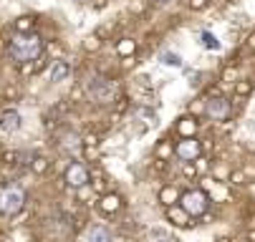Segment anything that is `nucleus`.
<instances>
[{
	"label": "nucleus",
	"mask_w": 255,
	"mask_h": 242,
	"mask_svg": "<svg viewBox=\"0 0 255 242\" xmlns=\"http://www.w3.org/2000/svg\"><path fill=\"white\" fill-rule=\"evenodd\" d=\"M43 43L41 38L35 36V33H23V36H15L13 43H10V56L15 61H33V58H38Z\"/></svg>",
	"instance_id": "nucleus-1"
},
{
	"label": "nucleus",
	"mask_w": 255,
	"mask_h": 242,
	"mask_svg": "<svg viewBox=\"0 0 255 242\" xmlns=\"http://www.w3.org/2000/svg\"><path fill=\"white\" fill-rule=\"evenodd\" d=\"M25 204L20 187H0V215H18Z\"/></svg>",
	"instance_id": "nucleus-2"
},
{
	"label": "nucleus",
	"mask_w": 255,
	"mask_h": 242,
	"mask_svg": "<svg viewBox=\"0 0 255 242\" xmlns=\"http://www.w3.org/2000/svg\"><path fill=\"white\" fill-rule=\"evenodd\" d=\"M182 210H185L187 215L197 217L207 210V194L205 192H187V194H182Z\"/></svg>",
	"instance_id": "nucleus-3"
},
{
	"label": "nucleus",
	"mask_w": 255,
	"mask_h": 242,
	"mask_svg": "<svg viewBox=\"0 0 255 242\" xmlns=\"http://www.w3.org/2000/svg\"><path fill=\"white\" fill-rule=\"evenodd\" d=\"M89 91H91V96H94L96 101L109 103V101L114 98V93H117V86L109 81V79H94V81L89 83Z\"/></svg>",
	"instance_id": "nucleus-4"
},
{
	"label": "nucleus",
	"mask_w": 255,
	"mask_h": 242,
	"mask_svg": "<svg viewBox=\"0 0 255 242\" xmlns=\"http://www.w3.org/2000/svg\"><path fill=\"white\" fill-rule=\"evenodd\" d=\"M20 126H23V116L15 109H5L0 114V131L3 134H15Z\"/></svg>",
	"instance_id": "nucleus-5"
},
{
	"label": "nucleus",
	"mask_w": 255,
	"mask_h": 242,
	"mask_svg": "<svg viewBox=\"0 0 255 242\" xmlns=\"http://www.w3.org/2000/svg\"><path fill=\"white\" fill-rule=\"evenodd\" d=\"M66 182H68V187H84V184L89 182L86 166H84V164H71V166L66 169Z\"/></svg>",
	"instance_id": "nucleus-6"
},
{
	"label": "nucleus",
	"mask_w": 255,
	"mask_h": 242,
	"mask_svg": "<svg viewBox=\"0 0 255 242\" xmlns=\"http://www.w3.org/2000/svg\"><path fill=\"white\" fill-rule=\"evenodd\" d=\"M197 154H200V142H195V139H185V142L177 144V157L179 159L192 161V159H197Z\"/></svg>",
	"instance_id": "nucleus-7"
},
{
	"label": "nucleus",
	"mask_w": 255,
	"mask_h": 242,
	"mask_svg": "<svg viewBox=\"0 0 255 242\" xmlns=\"http://www.w3.org/2000/svg\"><path fill=\"white\" fill-rule=\"evenodd\" d=\"M68 74H71L68 63H66V61H56V63L51 66V71H48V79H51V83H61V81L68 79Z\"/></svg>",
	"instance_id": "nucleus-8"
},
{
	"label": "nucleus",
	"mask_w": 255,
	"mask_h": 242,
	"mask_svg": "<svg viewBox=\"0 0 255 242\" xmlns=\"http://www.w3.org/2000/svg\"><path fill=\"white\" fill-rule=\"evenodd\" d=\"M228 111H230V106H228L225 98H212V101L207 103V114H210L212 119H225Z\"/></svg>",
	"instance_id": "nucleus-9"
},
{
	"label": "nucleus",
	"mask_w": 255,
	"mask_h": 242,
	"mask_svg": "<svg viewBox=\"0 0 255 242\" xmlns=\"http://www.w3.org/2000/svg\"><path fill=\"white\" fill-rule=\"evenodd\" d=\"M86 240H89V242H114L112 232H109L106 227H91Z\"/></svg>",
	"instance_id": "nucleus-10"
},
{
	"label": "nucleus",
	"mask_w": 255,
	"mask_h": 242,
	"mask_svg": "<svg viewBox=\"0 0 255 242\" xmlns=\"http://www.w3.org/2000/svg\"><path fill=\"white\" fill-rule=\"evenodd\" d=\"M159 61H162V66H172V68H179V66H182V58H179L177 53H169V51L162 53Z\"/></svg>",
	"instance_id": "nucleus-11"
},
{
	"label": "nucleus",
	"mask_w": 255,
	"mask_h": 242,
	"mask_svg": "<svg viewBox=\"0 0 255 242\" xmlns=\"http://www.w3.org/2000/svg\"><path fill=\"white\" fill-rule=\"evenodd\" d=\"M200 43H202L205 48H210V51H217V48H220V41H217L212 33H202V36H200Z\"/></svg>",
	"instance_id": "nucleus-12"
},
{
	"label": "nucleus",
	"mask_w": 255,
	"mask_h": 242,
	"mask_svg": "<svg viewBox=\"0 0 255 242\" xmlns=\"http://www.w3.org/2000/svg\"><path fill=\"white\" fill-rule=\"evenodd\" d=\"M136 116H141L147 126H157V124H159V116H157L154 111H147V109H139V111H136Z\"/></svg>",
	"instance_id": "nucleus-13"
},
{
	"label": "nucleus",
	"mask_w": 255,
	"mask_h": 242,
	"mask_svg": "<svg viewBox=\"0 0 255 242\" xmlns=\"http://www.w3.org/2000/svg\"><path fill=\"white\" fill-rule=\"evenodd\" d=\"M104 210H117V197H106L104 199Z\"/></svg>",
	"instance_id": "nucleus-14"
},
{
	"label": "nucleus",
	"mask_w": 255,
	"mask_h": 242,
	"mask_svg": "<svg viewBox=\"0 0 255 242\" xmlns=\"http://www.w3.org/2000/svg\"><path fill=\"white\" fill-rule=\"evenodd\" d=\"M119 51H122V53H129V51H134V43H129V41H127V43H122V46H119Z\"/></svg>",
	"instance_id": "nucleus-15"
},
{
	"label": "nucleus",
	"mask_w": 255,
	"mask_h": 242,
	"mask_svg": "<svg viewBox=\"0 0 255 242\" xmlns=\"http://www.w3.org/2000/svg\"><path fill=\"white\" fill-rule=\"evenodd\" d=\"M152 242H159V240H152Z\"/></svg>",
	"instance_id": "nucleus-16"
}]
</instances>
